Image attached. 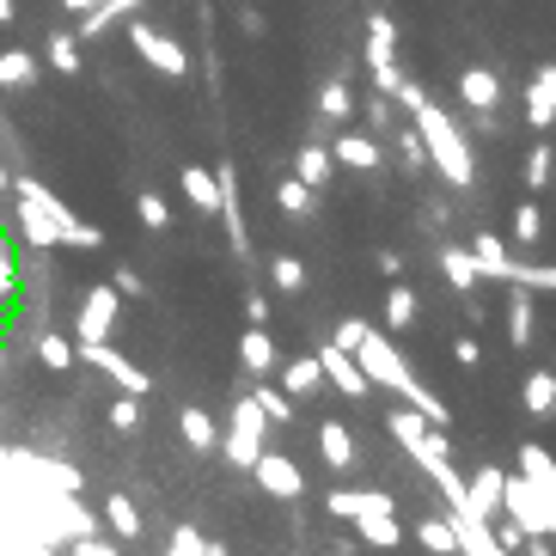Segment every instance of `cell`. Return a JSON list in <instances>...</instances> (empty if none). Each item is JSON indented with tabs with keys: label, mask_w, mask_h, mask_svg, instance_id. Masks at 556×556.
<instances>
[{
	"label": "cell",
	"mask_w": 556,
	"mask_h": 556,
	"mask_svg": "<svg viewBox=\"0 0 556 556\" xmlns=\"http://www.w3.org/2000/svg\"><path fill=\"white\" fill-rule=\"evenodd\" d=\"M409 123H416V135H422L428 165H434V172L453 184V190H471V184H477V160H471V141L453 129V116H446L441 104L422 99L416 111H409Z\"/></svg>",
	"instance_id": "1"
},
{
	"label": "cell",
	"mask_w": 556,
	"mask_h": 556,
	"mask_svg": "<svg viewBox=\"0 0 556 556\" xmlns=\"http://www.w3.org/2000/svg\"><path fill=\"white\" fill-rule=\"evenodd\" d=\"M7 190H13V197H25L31 208L50 214L55 227H62V245H74V251H99V245H104V232H99V227H86V220H74V208H67V202L55 197L50 184H37V178H13Z\"/></svg>",
	"instance_id": "2"
},
{
	"label": "cell",
	"mask_w": 556,
	"mask_h": 556,
	"mask_svg": "<svg viewBox=\"0 0 556 556\" xmlns=\"http://www.w3.org/2000/svg\"><path fill=\"white\" fill-rule=\"evenodd\" d=\"M502 514L520 532H551V520H556V490H539L532 477H502Z\"/></svg>",
	"instance_id": "3"
},
{
	"label": "cell",
	"mask_w": 556,
	"mask_h": 556,
	"mask_svg": "<svg viewBox=\"0 0 556 556\" xmlns=\"http://www.w3.org/2000/svg\"><path fill=\"white\" fill-rule=\"evenodd\" d=\"M269 416H263L257 409V397H239V404H232V422H227V434H220V453L232 458V465H239V471H251V458L263 453V441H269Z\"/></svg>",
	"instance_id": "4"
},
{
	"label": "cell",
	"mask_w": 556,
	"mask_h": 556,
	"mask_svg": "<svg viewBox=\"0 0 556 556\" xmlns=\"http://www.w3.org/2000/svg\"><path fill=\"white\" fill-rule=\"evenodd\" d=\"M129 43H135V55H141L148 67H160L165 80H184V74H190V55H184L178 37H165V31H153V25H141L135 13H129Z\"/></svg>",
	"instance_id": "5"
},
{
	"label": "cell",
	"mask_w": 556,
	"mask_h": 556,
	"mask_svg": "<svg viewBox=\"0 0 556 556\" xmlns=\"http://www.w3.org/2000/svg\"><path fill=\"white\" fill-rule=\"evenodd\" d=\"M116 312H123V294H116L111 281H99V288H86L80 318H74V343H111Z\"/></svg>",
	"instance_id": "6"
},
{
	"label": "cell",
	"mask_w": 556,
	"mask_h": 556,
	"mask_svg": "<svg viewBox=\"0 0 556 556\" xmlns=\"http://www.w3.org/2000/svg\"><path fill=\"white\" fill-rule=\"evenodd\" d=\"M74 349H80V361H92V367H99L111 386H123V392H135V397H148V392H153V379L141 374V367H135L123 349H111V343H74Z\"/></svg>",
	"instance_id": "7"
},
{
	"label": "cell",
	"mask_w": 556,
	"mask_h": 556,
	"mask_svg": "<svg viewBox=\"0 0 556 556\" xmlns=\"http://www.w3.org/2000/svg\"><path fill=\"white\" fill-rule=\"evenodd\" d=\"M251 477H257V490L276 495V502H300V495H306V477H300V465H294V458H281V453H269V446L251 458Z\"/></svg>",
	"instance_id": "8"
},
{
	"label": "cell",
	"mask_w": 556,
	"mask_h": 556,
	"mask_svg": "<svg viewBox=\"0 0 556 556\" xmlns=\"http://www.w3.org/2000/svg\"><path fill=\"white\" fill-rule=\"evenodd\" d=\"M318 367H325V379H330L343 397H367V392H374V379L361 374V361L349 355V349H337V343L318 349Z\"/></svg>",
	"instance_id": "9"
},
{
	"label": "cell",
	"mask_w": 556,
	"mask_h": 556,
	"mask_svg": "<svg viewBox=\"0 0 556 556\" xmlns=\"http://www.w3.org/2000/svg\"><path fill=\"white\" fill-rule=\"evenodd\" d=\"M355 532L374 544V551H397V544H404V526H397L392 507H367V514H355Z\"/></svg>",
	"instance_id": "10"
},
{
	"label": "cell",
	"mask_w": 556,
	"mask_h": 556,
	"mask_svg": "<svg viewBox=\"0 0 556 556\" xmlns=\"http://www.w3.org/2000/svg\"><path fill=\"white\" fill-rule=\"evenodd\" d=\"M465 514H477V520H495L502 514V471H477L465 483Z\"/></svg>",
	"instance_id": "11"
},
{
	"label": "cell",
	"mask_w": 556,
	"mask_h": 556,
	"mask_svg": "<svg viewBox=\"0 0 556 556\" xmlns=\"http://www.w3.org/2000/svg\"><path fill=\"white\" fill-rule=\"evenodd\" d=\"M514 294H507V343L526 349L532 343V325H539V312H532V288H520V281H507Z\"/></svg>",
	"instance_id": "12"
},
{
	"label": "cell",
	"mask_w": 556,
	"mask_h": 556,
	"mask_svg": "<svg viewBox=\"0 0 556 556\" xmlns=\"http://www.w3.org/2000/svg\"><path fill=\"white\" fill-rule=\"evenodd\" d=\"M330 160L349 165V172H374V165L386 160V148L367 141V135H337V141H330Z\"/></svg>",
	"instance_id": "13"
},
{
	"label": "cell",
	"mask_w": 556,
	"mask_h": 556,
	"mask_svg": "<svg viewBox=\"0 0 556 556\" xmlns=\"http://www.w3.org/2000/svg\"><path fill=\"white\" fill-rule=\"evenodd\" d=\"M239 361H245V374L263 379V374H276V337L263 325H251L245 337H239Z\"/></svg>",
	"instance_id": "14"
},
{
	"label": "cell",
	"mask_w": 556,
	"mask_h": 556,
	"mask_svg": "<svg viewBox=\"0 0 556 556\" xmlns=\"http://www.w3.org/2000/svg\"><path fill=\"white\" fill-rule=\"evenodd\" d=\"M458 99H465V111H495L502 104V80L490 67H471V74H458Z\"/></svg>",
	"instance_id": "15"
},
{
	"label": "cell",
	"mask_w": 556,
	"mask_h": 556,
	"mask_svg": "<svg viewBox=\"0 0 556 556\" xmlns=\"http://www.w3.org/2000/svg\"><path fill=\"white\" fill-rule=\"evenodd\" d=\"M330 172H337V160H330L325 141H306V148L294 153V178H300V184H312V190H325Z\"/></svg>",
	"instance_id": "16"
},
{
	"label": "cell",
	"mask_w": 556,
	"mask_h": 556,
	"mask_svg": "<svg viewBox=\"0 0 556 556\" xmlns=\"http://www.w3.org/2000/svg\"><path fill=\"white\" fill-rule=\"evenodd\" d=\"M178 190L190 197V208H202V214H214V208H220V178H214L208 165H190V172L178 178Z\"/></svg>",
	"instance_id": "17"
},
{
	"label": "cell",
	"mask_w": 556,
	"mask_h": 556,
	"mask_svg": "<svg viewBox=\"0 0 556 556\" xmlns=\"http://www.w3.org/2000/svg\"><path fill=\"white\" fill-rule=\"evenodd\" d=\"M397 62V25L386 13L367 18V67H392Z\"/></svg>",
	"instance_id": "18"
},
{
	"label": "cell",
	"mask_w": 556,
	"mask_h": 556,
	"mask_svg": "<svg viewBox=\"0 0 556 556\" xmlns=\"http://www.w3.org/2000/svg\"><path fill=\"white\" fill-rule=\"evenodd\" d=\"M471 257H477V269H483V281H507V269H514V257H507V245L495 239V232H477Z\"/></svg>",
	"instance_id": "19"
},
{
	"label": "cell",
	"mask_w": 556,
	"mask_h": 556,
	"mask_svg": "<svg viewBox=\"0 0 556 556\" xmlns=\"http://www.w3.org/2000/svg\"><path fill=\"white\" fill-rule=\"evenodd\" d=\"M318 386H325L318 355H300V361H288V367H281V392H288V397H312Z\"/></svg>",
	"instance_id": "20"
},
{
	"label": "cell",
	"mask_w": 556,
	"mask_h": 556,
	"mask_svg": "<svg viewBox=\"0 0 556 556\" xmlns=\"http://www.w3.org/2000/svg\"><path fill=\"white\" fill-rule=\"evenodd\" d=\"M318 446H325V465L330 471H355V434L343 422H325L318 428Z\"/></svg>",
	"instance_id": "21"
},
{
	"label": "cell",
	"mask_w": 556,
	"mask_h": 556,
	"mask_svg": "<svg viewBox=\"0 0 556 556\" xmlns=\"http://www.w3.org/2000/svg\"><path fill=\"white\" fill-rule=\"evenodd\" d=\"M37 86V55L0 50V92H31Z\"/></svg>",
	"instance_id": "22"
},
{
	"label": "cell",
	"mask_w": 556,
	"mask_h": 556,
	"mask_svg": "<svg viewBox=\"0 0 556 556\" xmlns=\"http://www.w3.org/2000/svg\"><path fill=\"white\" fill-rule=\"evenodd\" d=\"M104 526H111V539H116V544L141 539V507H135L129 495H111V502H104Z\"/></svg>",
	"instance_id": "23"
},
{
	"label": "cell",
	"mask_w": 556,
	"mask_h": 556,
	"mask_svg": "<svg viewBox=\"0 0 556 556\" xmlns=\"http://www.w3.org/2000/svg\"><path fill=\"white\" fill-rule=\"evenodd\" d=\"M367 507H392V495L386 490H330V514H337V520H355Z\"/></svg>",
	"instance_id": "24"
},
{
	"label": "cell",
	"mask_w": 556,
	"mask_h": 556,
	"mask_svg": "<svg viewBox=\"0 0 556 556\" xmlns=\"http://www.w3.org/2000/svg\"><path fill=\"white\" fill-rule=\"evenodd\" d=\"M441 269H446V281H453L458 294H471L477 281H483V269H477V257H471V251H458V245H446V251H441Z\"/></svg>",
	"instance_id": "25"
},
{
	"label": "cell",
	"mask_w": 556,
	"mask_h": 556,
	"mask_svg": "<svg viewBox=\"0 0 556 556\" xmlns=\"http://www.w3.org/2000/svg\"><path fill=\"white\" fill-rule=\"evenodd\" d=\"M178 434H184V446H197V453H214V446H220V428H214L202 409H184V416H178Z\"/></svg>",
	"instance_id": "26"
},
{
	"label": "cell",
	"mask_w": 556,
	"mask_h": 556,
	"mask_svg": "<svg viewBox=\"0 0 556 556\" xmlns=\"http://www.w3.org/2000/svg\"><path fill=\"white\" fill-rule=\"evenodd\" d=\"M520 477H532L539 490H556V458L544 453L539 441H526V446H520Z\"/></svg>",
	"instance_id": "27"
},
{
	"label": "cell",
	"mask_w": 556,
	"mask_h": 556,
	"mask_svg": "<svg viewBox=\"0 0 556 556\" xmlns=\"http://www.w3.org/2000/svg\"><path fill=\"white\" fill-rule=\"evenodd\" d=\"M416 325V288H386V330H409Z\"/></svg>",
	"instance_id": "28"
},
{
	"label": "cell",
	"mask_w": 556,
	"mask_h": 556,
	"mask_svg": "<svg viewBox=\"0 0 556 556\" xmlns=\"http://www.w3.org/2000/svg\"><path fill=\"white\" fill-rule=\"evenodd\" d=\"M551 172H556L551 141H532V153H526V190H532V197H539V190H551Z\"/></svg>",
	"instance_id": "29"
},
{
	"label": "cell",
	"mask_w": 556,
	"mask_h": 556,
	"mask_svg": "<svg viewBox=\"0 0 556 556\" xmlns=\"http://www.w3.org/2000/svg\"><path fill=\"white\" fill-rule=\"evenodd\" d=\"M514 245L520 251L544 245V208L539 202H520V214H514Z\"/></svg>",
	"instance_id": "30"
},
{
	"label": "cell",
	"mask_w": 556,
	"mask_h": 556,
	"mask_svg": "<svg viewBox=\"0 0 556 556\" xmlns=\"http://www.w3.org/2000/svg\"><path fill=\"white\" fill-rule=\"evenodd\" d=\"M43 62H50L55 74H80V37H74V31H55L50 50H43Z\"/></svg>",
	"instance_id": "31"
},
{
	"label": "cell",
	"mask_w": 556,
	"mask_h": 556,
	"mask_svg": "<svg viewBox=\"0 0 556 556\" xmlns=\"http://www.w3.org/2000/svg\"><path fill=\"white\" fill-rule=\"evenodd\" d=\"M165 551L172 556H220V544H214L208 532H197V526H178V532L165 539Z\"/></svg>",
	"instance_id": "32"
},
{
	"label": "cell",
	"mask_w": 556,
	"mask_h": 556,
	"mask_svg": "<svg viewBox=\"0 0 556 556\" xmlns=\"http://www.w3.org/2000/svg\"><path fill=\"white\" fill-rule=\"evenodd\" d=\"M526 123H532V129H556V99H551V92H544V86L539 80H532V86H526Z\"/></svg>",
	"instance_id": "33"
},
{
	"label": "cell",
	"mask_w": 556,
	"mask_h": 556,
	"mask_svg": "<svg viewBox=\"0 0 556 556\" xmlns=\"http://www.w3.org/2000/svg\"><path fill=\"white\" fill-rule=\"evenodd\" d=\"M526 409H532V416H556V374L526 379Z\"/></svg>",
	"instance_id": "34"
},
{
	"label": "cell",
	"mask_w": 556,
	"mask_h": 556,
	"mask_svg": "<svg viewBox=\"0 0 556 556\" xmlns=\"http://www.w3.org/2000/svg\"><path fill=\"white\" fill-rule=\"evenodd\" d=\"M251 397H257V409L269 416V422H288V416H294V397L281 392V386H263V379H257V386H251Z\"/></svg>",
	"instance_id": "35"
},
{
	"label": "cell",
	"mask_w": 556,
	"mask_h": 556,
	"mask_svg": "<svg viewBox=\"0 0 556 556\" xmlns=\"http://www.w3.org/2000/svg\"><path fill=\"white\" fill-rule=\"evenodd\" d=\"M37 361H43L50 374H67V367L80 361V349H74V343H62V337H37Z\"/></svg>",
	"instance_id": "36"
},
{
	"label": "cell",
	"mask_w": 556,
	"mask_h": 556,
	"mask_svg": "<svg viewBox=\"0 0 556 556\" xmlns=\"http://www.w3.org/2000/svg\"><path fill=\"white\" fill-rule=\"evenodd\" d=\"M318 111H325L330 123H343V116H355V92H349V80H330L325 92H318Z\"/></svg>",
	"instance_id": "37"
},
{
	"label": "cell",
	"mask_w": 556,
	"mask_h": 556,
	"mask_svg": "<svg viewBox=\"0 0 556 556\" xmlns=\"http://www.w3.org/2000/svg\"><path fill=\"white\" fill-rule=\"evenodd\" d=\"M269 281H276L281 294H306V263H300V257H276V263H269Z\"/></svg>",
	"instance_id": "38"
},
{
	"label": "cell",
	"mask_w": 556,
	"mask_h": 556,
	"mask_svg": "<svg viewBox=\"0 0 556 556\" xmlns=\"http://www.w3.org/2000/svg\"><path fill=\"white\" fill-rule=\"evenodd\" d=\"M135 214H141V227H153V232L172 227V208H165L160 190H141V197H135Z\"/></svg>",
	"instance_id": "39"
},
{
	"label": "cell",
	"mask_w": 556,
	"mask_h": 556,
	"mask_svg": "<svg viewBox=\"0 0 556 556\" xmlns=\"http://www.w3.org/2000/svg\"><path fill=\"white\" fill-rule=\"evenodd\" d=\"M276 202H281L288 214H312L318 190H312V184H300V178H288V184H276Z\"/></svg>",
	"instance_id": "40"
},
{
	"label": "cell",
	"mask_w": 556,
	"mask_h": 556,
	"mask_svg": "<svg viewBox=\"0 0 556 556\" xmlns=\"http://www.w3.org/2000/svg\"><path fill=\"white\" fill-rule=\"evenodd\" d=\"M507 281H520V288H551L556 294V263H514V269H507Z\"/></svg>",
	"instance_id": "41"
},
{
	"label": "cell",
	"mask_w": 556,
	"mask_h": 556,
	"mask_svg": "<svg viewBox=\"0 0 556 556\" xmlns=\"http://www.w3.org/2000/svg\"><path fill=\"white\" fill-rule=\"evenodd\" d=\"M416 544H422V551H458V544H453V520H422V526H416Z\"/></svg>",
	"instance_id": "42"
},
{
	"label": "cell",
	"mask_w": 556,
	"mask_h": 556,
	"mask_svg": "<svg viewBox=\"0 0 556 556\" xmlns=\"http://www.w3.org/2000/svg\"><path fill=\"white\" fill-rule=\"evenodd\" d=\"M111 428H116V434H135V428H141V397H135V392H123L111 404Z\"/></svg>",
	"instance_id": "43"
},
{
	"label": "cell",
	"mask_w": 556,
	"mask_h": 556,
	"mask_svg": "<svg viewBox=\"0 0 556 556\" xmlns=\"http://www.w3.org/2000/svg\"><path fill=\"white\" fill-rule=\"evenodd\" d=\"M116 18H123V13H116L111 0H99V7H86V13H80V37H99V31H111Z\"/></svg>",
	"instance_id": "44"
},
{
	"label": "cell",
	"mask_w": 556,
	"mask_h": 556,
	"mask_svg": "<svg viewBox=\"0 0 556 556\" xmlns=\"http://www.w3.org/2000/svg\"><path fill=\"white\" fill-rule=\"evenodd\" d=\"M397 160H404V172H422V165H428V148H422V135H416V129L397 135Z\"/></svg>",
	"instance_id": "45"
},
{
	"label": "cell",
	"mask_w": 556,
	"mask_h": 556,
	"mask_svg": "<svg viewBox=\"0 0 556 556\" xmlns=\"http://www.w3.org/2000/svg\"><path fill=\"white\" fill-rule=\"evenodd\" d=\"M111 288H116L123 300H141V294H148V281L135 276V269H116V276H111Z\"/></svg>",
	"instance_id": "46"
},
{
	"label": "cell",
	"mask_w": 556,
	"mask_h": 556,
	"mask_svg": "<svg viewBox=\"0 0 556 556\" xmlns=\"http://www.w3.org/2000/svg\"><path fill=\"white\" fill-rule=\"evenodd\" d=\"M453 361H458V367H477V361H483V343H477V337H458V343H453Z\"/></svg>",
	"instance_id": "47"
},
{
	"label": "cell",
	"mask_w": 556,
	"mask_h": 556,
	"mask_svg": "<svg viewBox=\"0 0 556 556\" xmlns=\"http://www.w3.org/2000/svg\"><path fill=\"white\" fill-rule=\"evenodd\" d=\"M239 31H245V37H269V18H263L257 7H245V13H239Z\"/></svg>",
	"instance_id": "48"
},
{
	"label": "cell",
	"mask_w": 556,
	"mask_h": 556,
	"mask_svg": "<svg viewBox=\"0 0 556 556\" xmlns=\"http://www.w3.org/2000/svg\"><path fill=\"white\" fill-rule=\"evenodd\" d=\"M245 318H251V325H269V294L251 288V294H245Z\"/></svg>",
	"instance_id": "49"
},
{
	"label": "cell",
	"mask_w": 556,
	"mask_h": 556,
	"mask_svg": "<svg viewBox=\"0 0 556 556\" xmlns=\"http://www.w3.org/2000/svg\"><path fill=\"white\" fill-rule=\"evenodd\" d=\"M367 123H374V129H392V99H386V92L367 104Z\"/></svg>",
	"instance_id": "50"
},
{
	"label": "cell",
	"mask_w": 556,
	"mask_h": 556,
	"mask_svg": "<svg viewBox=\"0 0 556 556\" xmlns=\"http://www.w3.org/2000/svg\"><path fill=\"white\" fill-rule=\"evenodd\" d=\"M18 288V276H13V257H7V245H0V300Z\"/></svg>",
	"instance_id": "51"
},
{
	"label": "cell",
	"mask_w": 556,
	"mask_h": 556,
	"mask_svg": "<svg viewBox=\"0 0 556 556\" xmlns=\"http://www.w3.org/2000/svg\"><path fill=\"white\" fill-rule=\"evenodd\" d=\"M379 269H386V276L397 281V276H404V257H397V251H379Z\"/></svg>",
	"instance_id": "52"
},
{
	"label": "cell",
	"mask_w": 556,
	"mask_h": 556,
	"mask_svg": "<svg viewBox=\"0 0 556 556\" xmlns=\"http://www.w3.org/2000/svg\"><path fill=\"white\" fill-rule=\"evenodd\" d=\"M539 86H544V92L556 99V67H539Z\"/></svg>",
	"instance_id": "53"
},
{
	"label": "cell",
	"mask_w": 556,
	"mask_h": 556,
	"mask_svg": "<svg viewBox=\"0 0 556 556\" xmlns=\"http://www.w3.org/2000/svg\"><path fill=\"white\" fill-rule=\"evenodd\" d=\"M111 7H116L123 18H129V13H141V0H111Z\"/></svg>",
	"instance_id": "54"
},
{
	"label": "cell",
	"mask_w": 556,
	"mask_h": 556,
	"mask_svg": "<svg viewBox=\"0 0 556 556\" xmlns=\"http://www.w3.org/2000/svg\"><path fill=\"white\" fill-rule=\"evenodd\" d=\"M67 13H86V7H99V0H62Z\"/></svg>",
	"instance_id": "55"
},
{
	"label": "cell",
	"mask_w": 556,
	"mask_h": 556,
	"mask_svg": "<svg viewBox=\"0 0 556 556\" xmlns=\"http://www.w3.org/2000/svg\"><path fill=\"white\" fill-rule=\"evenodd\" d=\"M7 18H13V0H0V25H7Z\"/></svg>",
	"instance_id": "56"
},
{
	"label": "cell",
	"mask_w": 556,
	"mask_h": 556,
	"mask_svg": "<svg viewBox=\"0 0 556 556\" xmlns=\"http://www.w3.org/2000/svg\"><path fill=\"white\" fill-rule=\"evenodd\" d=\"M0 197H7V178H0Z\"/></svg>",
	"instance_id": "57"
},
{
	"label": "cell",
	"mask_w": 556,
	"mask_h": 556,
	"mask_svg": "<svg viewBox=\"0 0 556 556\" xmlns=\"http://www.w3.org/2000/svg\"><path fill=\"white\" fill-rule=\"evenodd\" d=\"M551 539H556V520H551Z\"/></svg>",
	"instance_id": "58"
}]
</instances>
